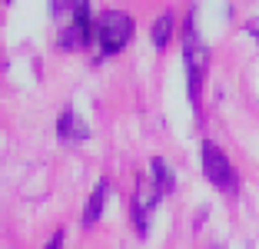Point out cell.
Returning a JSON list of instances; mask_svg holds the SVG:
<instances>
[{
  "instance_id": "1",
  "label": "cell",
  "mask_w": 259,
  "mask_h": 249,
  "mask_svg": "<svg viewBox=\"0 0 259 249\" xmlns=\"http://www.w3.org/2000/svg\"><path fill=\"white\" fill-rule=\"evenodd\" d=\"M54 14L63 20L60 27V47L63 50H80L93 40V17L90 0H57Z\"/></svg>"
},
{
  "instance_id": "2",
  "label": "cell",
  "mask_w": 259,
  "mask_h": 249,
  "mask_svg": "<svg viewBox=\"0 0 259 249\" xmlns=\"http://www.w3.org/2000/svg\"><path fill=\"white\" fill-rule=\"evenodd\" d=\"M183 63H186V83H190V100L193 106H199V90H203L206 70H209V50L196 33V20H186L183 30Z\"/></svg>"
},
{
  "instance_id": "3",
  "label": "cell",
  "mask_w": 259,
  "mask_h": 249,
  "mask_svg": "<svg viewBox=\"0 0 259 249\" xmlns=\"http://www.w3.org/2000/svg\"><path fill=\"white\" fill-rule=\"evenodd\" d=\"M93 37L100 40V50L103 57H113L133 37V17L123 14V10H103V14L93 20Z\"/></svg>"
},
{
  "instance_id": "4",
  "label": "cell",
  "mask_w": 259,
  "mask_h": 249,
  "mask_svg": "<svg viewBox=\"0 0 259 249\" xmlns=\"http://www.w3.org/2000/svg\"><path fill=\"white\" fill-rule=\"evenodd\" d=\"M199 156H203V173H206V180L213 183L220 193L236 196V193H239V176H236V170H233V163H229L226 153H223L213 140H203Z\"/></svg>"
},
{
  "instance_id": "5",
  "label": "cell",
  "mask_w": 259,
  "mask_h": 249,
  "mask_svg": "<svg viewBox=\"0 0 259 249\" xmlns=\"http://www.w3.org/2000/svg\"><path fill=\"white\" fill-rule=\"evenodd\" d=\"M156 203H160V193H156L153 180H140L137 183V193H133V226H137L140 236L150 233V219H153Z\"/></svg>"
},
{
  "instance_id": "6",
  "label": "cell",
  "mask_w": 259,
  "mask_h": 249,
  "mask_svg": "<svg viewBox=\"0 0 259 249\" xmlns=\"http://www.w3.org/2000/svg\"><path fill=\"white\" fill-rule=\"evenodd\" d=\"M57 136H60L63 143H83L87 136H90V130H87V123L67 106L60 113V120H57Z\"/></svg>"
},
{
  "instance_id": "7",
  "label": "cell",
  "mask_w": 259,
  "mask_h": 249,
  "mask_svg": "<svg viewBox=\"0 0 259 249\" xmlns=\"http://www.w3.org/2000/svg\"><path fill=\"white\" fill-rule=\"evenodd\" d=\"M150 180H153V186H156V193H160V196H169V193L176 189L173 170H169L166 159H160V156H153V159H150Z\"/></svg>"
},
{
  "instance_id": "8",
  "label": "cell",
  "mask_w": 259,
  "mask_h": 249,
  "mask_svg": "<svg viewBox=\"0 0 259 249\" xmlns=\"http://www.w3.org/2000/svg\"><path fill=\"white\" fill-rule=\"evenodd\" d=\"M107 193H110V183L100 180L97 189L90 193V199H87V210H83V226H93L100 216H103V203H107Z\"/></svg>"
},
{
  "instance_id": "9",
  "label": "cell",
  "mask_w": 259,
  "mask_h": 249,
  "mask_svg": "<svg viewBox=\"0 0 259 249\" xmlns=\"http://www.w3.org/2000/svg\"><path fill=\"white\" fill-rule=\"evenodd\" d=\"M150 37H153V47H156V50H163V47L173 40V14H169V10L156 17V23H153Z\"/></svg>"
},
{
  "instance_id": "10",
  "label": "cell",
  "mask_w": 259,
  "mask_h": 249,
  "mask_svg": "<svg viewBox=\"0 0 259 249\" xmlns=\"http://www.w3.org/2000/svg\"><path fill=\"white\" fill-rule=\"evenodd\" d=\"M60 242H63V233H54V239L47 242V249H60Z\"/></svg>"
},
{
  "instance_id": "11",
  "label": "cell",
  "mask_w": 259,
  "mask_h": 249,
  "mask_svg": "<svg viewBox=\"0 0 259 249\" xmlns=\"http://www.w3.org/2000/svg\"><path fill=\"white\" fill-rule=\"evenodd\" d=\"M4 4H10V0H4Z\"/></svg>"
}]
</instances>
